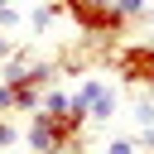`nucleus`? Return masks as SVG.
<instances>
[{"label":"nucleus","mask_w":154,"mask_h":154,"mask_svg":"<svg viewBox=\"0 0 154 154\" xmlns=\"http://www.w3.org/2000/svg\"><path fill=\"white\" fill-rule=\"evenodd\" d=\"M82 125H87V116H77V111H63V116L34 111V120H29V130H24V144H29L34 154H58L67 140H82Z\"/></svg>","instance_id":"1"},{"label":"nucleus","mask_w":154,"mask_h":154,"mask_svg":"<svg viewBox=\"0 0 154 154\" xmlns=\"http://www.w3.org/2000/svg\"><path fill=\"white\" fill-rule=\"evenodd\" d=\"M67 14H72V24H77L87 38H116V34L130 24L111 0H72V5H67Z\"/></svg>","instance_id":"2"},{"label":"nucleus","mask_w":154,"mask_h":154,"mask_svg":"<svg viewBox=\"0 0 154 154\" xmlns=\"http://www.w3.org/2000/svg\"><path fill=\"white\" fill-rule=\"evenodd\" d=\"M116 72L144 91H154V43H125L116 53Z\"/></svg>","instance_id":"3"},{"label":"nucleus","mask_w":154,"mask_h":154,"mask_svg":"<svg viewBox=\"0 0 154 154\" xmlns=\"http://www.w3.org/2000/svg\"><path fill=\"white\" fill-rule=\"evenodd\" d=\"M63 14H67V5H63V0H43V5H34L29 24H34V29H48V24H53V19H63Z\"/></svg>","instance_id":"4"},{"label":"nucleus","mask_w":154,"mask_h":154,"mask_svg":"<svg viewBox=\"0 0 154 154\" xmlns=\"http://www.w3.org/2000/svg\"><path fill=\"white\" fill-rule=\"evenodd\" d=\"M67 106H72V91H63V87H48L38 96V111H48V116H63Z\"/></svg>","instance_id":"5"},{"label":"nucleus","mask_w":154,"mask_h":154,"mask_svg":"<svg viewBox=\"0 0 154 154\" xmlns=\"http://www.w3.org/2000/svg\"><path fill=\"white\" fill-rule=\"evenodd\" d=\"M125 19H144V10H149V0H111Z\"/></svg>","instance_id":"6"},{"label":"nucleus","mask_w":154,"mask_h":154,"mask_svg":"<svg viewBox=\"0 0 154 154\" xmlns=\"http://www.w3.org/2000/svg\"><path fill=\"white\" fill-rule=\"evenodd\" d=\"M14 140H19V130H14V125H10V120H5V116H0V149H10V144H14Z\"/></svg>","instance_id":"7"},{"label":"nucleus","mask_w":154,"mask_h":154,"mask_svg":"<svg viewBox=\"0 0 154 154\" xmlns=\"http://www.w3.org/2000/svg\"><path fill=\"white\" fill-rule=\"evenodd\" d=\"M5 111H14V87H10V82H0V116H5Z\"/></svg>","instance_id":"8"},{"label":"nucleus","mask_w":154,"mask_h":154,"mask_svg":"<svg viewBox=\"0 0 154 154\" xmlns=\"http://www.w3.org/2000/svg\"><path fill=\"white\" fill-rule=\"evenodd\" d=\"M135 120H140V125H154V106L140 101V106H135Z\"/></svg>","instance_id":"9"},{"label":"nucleus","mask_w":154,"mask_h":154,"mask_svg":"<svg viewBox=\"0 0 154 154\" xmlns=\"http://www.w3.org/2000/svg\"><path fill=\"white\" fill-rule=\"evenodd\" d=\"M106 154H135V140H111Z\"/></svg>","instance_id":"10"},{"label":"nucleus","mask_w":154,"mask_h":154,"mask_svg":"<svg viewBox=\"0 0 154 154\" xmlns=\"http://www.w3.org/2000/svg\"><path fill=\"white\" fill-rule=\"evenodd\" d=\"M58 154H82V140H67V144H63Z\"/></svg>","instance_id":"11"},{"label":"nucleus","mask_w":154,"mask_h":154,"mask_svg":"<svg viewBox=\"0 0 154 154\" xmlns=\"http://www.w3.org/2000/svg\"><path fill=\"white\" fill-rule=\"evenodd\" d=\"M140 144H149V149H154V125H144V135H140Z\"/></svg>","instance_id":"12"},{"label":"nucleus","mask_w":154,"mask_h":154,"mask_svg":"<svg viewBox=\"0 0 154 154\" xmlns=\"http://www.w3.org/2000/svg\"><path fill=\"white\" fill-rule=\"evenodd\" d=\"M5 58H10V38H0V63H5Z\"/></svg>","instance_id":"13"},{"label":"nucleus","mask_w":154,"mask_h":154,"mask_svg":"<svg viewBox=\"0 0 154 154\" xmlns=\"http://www.w3.org/2000/svg\"><path fill=\"white\" fill-rule=\"evenodd\" d=\"M144 19H149V24H154V10H144Z\"/></svg>","instance_id":"14"},{"label":"nucleus","mask_w":154,"mask_h":154,"mask_svg":"<svg viewBox=\"0 0 154 154\" xmlns=\"http://www.w3.org/2000/svg\"><path fill=\"white\" fill-rule=\"evenodd\" d=\"M63 5H72V0H63Z\"/></svg>","instance_id":"15"}]
</instances>
